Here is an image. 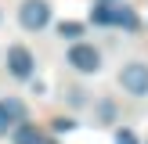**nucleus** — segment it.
Returning a JSON list of instances; mask_svg holds the SVG:
<instances>
[{"label":"nucleus","mask_w":148,"mask_h":144,"mask_svg":"<svg viewBox=\"0 0 148 144\" xmlns=\"http://www.w3.org/2000/svg\"><path fill=\"white\" fill-rule=\"evenodd\" d=\"M65 58H69V69H76L79 76H98L101 72V50L87 40H76Z\"/></svg>","instance_id":"nucleus-1"},{"label":"nucleus","mask_w":148,"mask_h":144,"mask_svg":"<svg viewBox=\"0 0 148 144\" xmlns=\"http://www.w3.org/2000/svg\"><path fill=\"white\" fill-rule=\"evenodd\" d=\"M18 25L25 33H40L51 25V4L47 0H22L18 4Z\"/></svg>","instance_id":"nucleus-2"},{"label":"nucleus","mask_w":148,"mask_h":144,"mask_svg":"<svg viewBox=\"0 0 148 144\" xmlns=\"http://www.w3.org/2000/svg\"><path fill=\"white\" fill-rule=\"evenodd\" d=\"M4 61H7V76H11V79H22V83H25V79H33V72H36L33 50L22 47V43H11V47H7Z\"/></svg>","instance_id":"nucleus-3"},{"label":"nucleus","mask_w":148,"mask_h":144,"mask_svg":"<svg viewBox=\"0 0 148 144\" xmlns=\"http://www.w3.org/2000/svg\"><path fill=\"white\" fill-rule=\"evenodd\" d=\"M119 86L130 97H145L148 94V65L145 61H130L119 69Z\"/></svg>","instance_id":"nucleus-4"},{"label":"nucleus","mask_w":148,"mask_h":144,"mask_svg":"<svg viewBox=\"0 0 148 144\" xmlns=\"http://www.w3.org/2000/svg\"><path fill=\"white\" fill-rule=\"evenodd\" d=\"M108 25L134 33V29H141V18H137L134 7H127V4H112V7H108Z\"/></svg>","instance_id":"nucleus-5"},{"label":"nucleus","mask_w":148,"mask_h":144,"mask_svg":"<svg viewBox=\"0 0 148 144\" xmlns=\"http://www.w3.org/2000/svg\"><path fill=\"white\" fill-rule=\"evenodd\" d=\"M7 133H11V144H43V130L33 126L29 119H18Z\"/></svg>","instance_id":"nucleus-6"},{"label":"nucleus","mask_w":148,"mask_h":144,"mask_svg":"<svg viewBox=\"0 0 148 144\" xmlns=\"http://www.w3.org/2000/svg\"><path fill=\"white\" fill-rule=\"evenodd\" d=\"M94 115H98V122H105V126H108V122L116 119V101H112V97H101V101H98V112H94Z\"/></svg>","instance_id":"nucleus-7"},{"label":"nucleus","mask_w":148,"mask_h":144,"mask_svg":"<svg viewBox=\"0 0 148 144\" xmlns=\"http://www.w3.org/2000/svg\"><path fill=\"white\" fill-rule=\"evenodd\" d=\"M0 105H4V112H7V119H11V126H14L18 119H25V105H22V101L7 97V101H0Z\"/></svg>","instance_id":"nucleus-8"},{"label":"nucleus","mask_w":148,"mask_h":144,"mask_svg":"<svg viewBox=\"0 0 148 144\" xmlns=\"http://www.w3.org/2000/svg\"><path fill=\"white\" fill-rule=\"evenodd\" d=\"M58 36L62 40H79L83 36V25L79 22H58Z\"/></svg>","instance_id":"nucleus-9"},{"label":"nucleus","mask_w":148,"mask_h":144,"mask_svg":"<svg viewBox=\"0 0 148 144\" xmlns=\"http://www.w3.org/2000/svg\"><path fill=\"white\" fill-rule=\"evenodd\" d=\"M87 97H90V94H87V90H83V86H72V90H69V94H65V101H69V105H72V108H83V105H87Z\"/></svg>","instance_id":"nucleus-10"},{"label":"nucleus","mask_w":148,"mask_h":144,"mask_svg":"<svg viewBox=\"0 0 148 144\" xmlns=\"http://www.w3.org/2000/svg\"><path fill=\"white\" fill-rule=\"evenodd\" d=\"M51 130H54V133H69V130H76V122H72V119H65V115H58V119L51 122Z\"/></svg>","instance_id":"nucleus-11"},{"label":"nucleus","mask_w":148,"mask_h":144,"mask_svg":"<svg viewBox=\"0 0 148 144\" xmlns=\"http://www.w3.org/2000/svg\"><path fill=\"white\" fill-rule=\"evenodd\" d=\"M116 144H137V137H134V130H127V126H119V130H116Z\"/></svg>","instance_id":"nucleus-12"},{"label":"nucleus","mask_w":148,"mask_h":144,"mask_svg":"<svg viewBox=\"0 0 148 144\" xmlns=\"http://www.w3.org/2000/svg\"><path fill=\"white\" fill-rule=\"evenodd\" d=\"M7 130H11V119H7L4 105H0V137H7Z\"/></svg>","instance_id":"nucleus-13"},{"label":"nucleus","mask_w":148,"mask_h":144,"mask_svg":"<svg viewBox=\"0 0 148 144\" xmlns=\"http://www.w3.org/2000/svg\"><path fill=\"white\" fill-rule=\"evenodd\" d=\"M98 4H123V0H98Z\"/></svg>","instance_id":"nucleus-14"},{"label":"nucleus","mask_w":148,"mask_h":144,"mask_svg":"<svg viewBox=\"0 0 148 144\" xmlns=\"http://www.w3.org/2000/svg\"><path fill=\"white\" fill-rule=\"evenodd\" d=\"M0 18H4V14H0Z\"/></svg>","instance_id":"nucleus-15"}]
</instances>
